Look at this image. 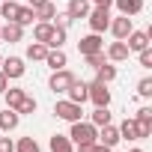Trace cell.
Segmentation results:
<instances>
[{"label":"cell","instance_id":"cell-1","mask_svg":"<svg viewBox=\"0 0 152 152\" xmlns=\"http://www.w3.org/2000/svg\"><path fill=\"white\" fill-rule=\"evenodd\" d=\"M96 137H99V128L93 122H84V119L72 122V131H69L72 143H96Z\"/></svg>","mask_w":152,"mask_h":152},{"label":"cell","instance_id":"cell-2","mask_svg":"<svg viewBox=\"0 0 152 152\" xmlns=\"http://www.w3.org/2000/svg\"><path fill=\"white\" fill-rule=\"evenodd\" d=\"M87 99L96 107H110V90H107V84H102V81L87 84Z\"/></svg>","mask_w":152,"mask_h":152},{"label":"cell","instance_id":"cell-3","mask_svg":"<svg viewBox=\"0 0 152 152\" xmlns=\"http://www.w3.org/2000/svg\"><path fill=\"white\" fill-rule=\"evenodd\" d=\"M54 116H57V119H66V122H78V119L84 116V110H81V104L63 99V102L54 104Z\"/></svg>","mask_w":152,"mask_h":152},{"label":"cell","instance_id":"cell-4","mask_svg":"<svg viewBox=\"0 0 152 152\" xmlns=\"http://www.w3.org/2000/svg\"><path fill=\"white\" fill-rule=\"evenodd\" d=\"M87 21H90V30L93 33H104L107 24H110V9L107 6H96V9H90Z\"/></svg>","mask_w":152,"mask_h":152},{"label":"cell","instance_id":"cell-5","mask_svg":"<svg viewBox=\"0 0 152 152\" xmlns=\"http://www.w3.org/2000/svg\"><path fill=\"white\" fill-rule=\"evenodd\" d=\"M72 81H75V75H72L69 69H57V72L51 75L48 87H51V93H66V90L72 87Z\"/></svg>","mask_w":152,"mask_h":152},{"label":"cell","instance_id":"cell-6","mask_svg":"<svg viewBox=\"0 0 152 152\" xmlns=\"http://www.w3.org/2000/svg\"><path fill=\"white\" fill-rule=\"evenodd\" d=\"M0 72L6 75V78H24V72H27V66H24V60L21 57H6L3 63H0Z\"/></svg>","mask_w":152,"mask_h":152},{"label":"cell","instance_id":"cell-7","mask_svg":"<svg viewBox=\"0 0 152 152\" xmlns=\"http://www.w3.org/2000/svg\"><path fill=\"white\" fill-rule=\"evenodd\" d=\"M107 30L113 33V39H125V36L134 30V24H131V18H128V15H119V18H110Z\"/></svg>","mask_w":152,"mask_h":152},{"label":"cell","instance_id":"cell-8","mask_svg":"<svg viewBox=\"0 0 152 152\" xmlns=\"http://www.w3.org/2000/svg\"><path fill=\"white\" fill-rule=\"evenodd\" d=\"M78 51L87 57V54H96V51H104V42H102V33H90L78 42Z\"/></svg>","mask_w":152,"mask_h":152},{"label":"cell","instance_id":"cell-9","mask_svg":"<svg viewBox=\"0 0 152 152\" xmlns=\"http://www.w3.org/2000/svg\"><path fill=\"white\" fill-rule=\"evenodd\" d=\"M0 39H3V42H21L24 39V27L18 24V21H6L3 27H0Z\"/></svg>","mask_w":152,"mask_h":152},{"label":"cell","instance_id":"cell-10","mask_svg":"<svg viewBox=\"0 0 152 152\" xmlns=\"http://www.w3.org/2000/svg\"><path fill=\"white\" fill-rule=\"evenodd\" d=\"M18 122H21V113L18 110H12V107H3L0 110V131H15L18 128Z\"/></svg>","mask_w":152,"mask_h":152},{"label":"cell","instance_id":"cell-11","mask_svg":"<svg viewBox=\"0 0 152 152\" xmlns=\"http://www.w3.org/2000/svg\"><path fill=\"white\" fill-rule=\"evenodd\" d=\"M66 15L72 21H81L90 15V0H69V6H66Z\"/></svg>","mask_w":152,"mask_h":152},{"label":"cell","instance_id":"cell-12","mask_svg":"<svg viewBox=\"0 0 152 152\" xmlns=\"http://www.w3.org/2000/svg\"><path fill=\"white\" fill-rule=\"evenodd\" d=\"M128 54H131V51H128L125 39H116V42L107 48V54H104V57H107L110 63H125V60H128Z\"/></svg>","mask_w":152,"mask_h":152},{"label":"cell","instance_id":"cell-13","mask_svg":"<svg viewBox=\"0 0 152 152\" xmlns=\"http://www.w3.org/2000/svg\"><path fill=\"white\" fill-rule=\"evenodd\" d=\"M96 143H104V146H116L119 143V128L113 125V122H107V125H102V131H99V137H96Z\"/></svg>","mask_w":152,"mask_h":152},{"label":"cell","instance_id":"cell-14","mask_svg":"<svg viewBox=\"0 0 152 152\" xmlns=\"http://www.w3.org/2000/svg\"><path fill=\"white\" fill-rule=\"evenodd\" d=\"M125 45H128V51H143V48H149V33L131 30V33L125 36Z\"/></svg>","mask_w":152,"mask_h":152},{"label":"cell","instance_id":"cell-15","mask_svg":"<svg viewBox=\"0 0 152 152\" xmlns=\"http://www.w3.org/2000/svg\"><path fill=\"white\" fill-rule=\"evenodd\" d=\"M45 63L57 72V69H66V63H69V57H66V51L63 48H48V54H45Z\"/></svg>","mask_w":152,"mask_h":152},{"label":"cell","instance_id":"cell-16","mask_svg":"<svg viewBox=\"0 0 152 152\" xmlns=\"http://www.w3.org/2000/svg\"><path fill=\"white\" fill-rule=\"evenodd\" d=\"M113 3H116L119 15H128V18H134V15L143 12V0H113Z\"/></svg>","mask_w":152,"mask_h":152},{"label":"cell","instance_id":"cell-17","mask_svg":"<svg viewBox=\"0 0 152 152\" xmlns=\"http://www.w3.org/2000/svg\"><path fill=\"white\" fill-rule=\"evenodd\" d=\"M66 96H69V102H75V104H84V102H87V84L75 78L72 87L66 90Z\"/></svg>","mask_w":152,"mask_h":152},{"label":"cell","instance_id":"cell-18","mask_svg":"<svg viewBox=\"0 0 152 152\" xmlns=\"http://www.w3.org/2000/svg\"><path fill=\"white\" fill-rule=\"evenodd\" d=\"M51 33H54V21H39V24L33 27V42L48 45V42H51Z\"/></svg>","mask_w":152,"mask_h":152},{"label":"cell","instance_id":"cell-19","mask_svg":"<svg viewBox=\"0 0 152 152\" xmlns=\"http://www.w3.org/2000/svg\"><path fill=\"white\" fill-rule=\"evenodd\" d=\"M48 146H51V152H75V143L69 140V134H54Z\"/></svg>","mask_w":152,"mask_h":152},{"label":"cell","instance_id":"cell-20","mask_svg":"<svg viewBox=\"0 0 152 152\" xmlns=\"http://www.w3.org/2000/svg\"><path fill=\"white\" fill-rule=\"evenodd\" d=\"M116 78V66H110V63H102L99 69H96V81H102V84H110Z\"/></svg>","mask_w":152,"mask_h":152},{"label":"cell","instance_id":"cell-21","mask_svg":"<svg viewBox=\"0 0 152 152\" xmlns=\"http://www.w3.org/2000/svg\"><path fill=\"white\" fill-rule=\"evenodd\" d=\"M3 96H6V107H12V110H18V104L24 102V96H27V90H9V87H6V93H3Z\"/></svg>","mask_w":152,"mask_h":152},{"label":"cell","instance_id":"cell-22","mask_svg":"<svg viewBox=\"0 0 152 152\" xmlns=\"http://www.w3.org/2000/svg\"><path fill=\"white\" fill-rule=\"evenodd\" d=\"M116 128H119V140H137V122L134 119H125Z\"/></svg>","mask_w":152,"mask_h":152},{"label":"cell","instance_id":"cell-23","mask_svg":"<svg viewBox=\"0 0 152 152\" xmlns=\"http://www.w3.org/2000/svg\"><path fill=\"white\" fill-rule=\"evenodd\" d=\"M18 3H15V0H3V3H0V18H6V21H15L18 18Z\"/></svg>","mask_w":152,"mask_h":152},{"label":"cell","instance_id":"cell-24","mask_svg":"<svg viewBox=\"0 0 152 152\" xmlns=\"http://www.w3.org/2000/svg\"><path fill=\"white\" fill-rule=\"evenodd\" d=\"M90 122H93L96 128H102V125H107V122H110V110H107V107H96V110L90 113Z\"/></svg>","mask_w":152,"mask_h":152},{"label":"cell","instance_id":"cell-25","mask_svg":"<svg viewBox=\"0 0 152 152\" xmlns=\"http://www.w3.org/2000/svg\"><path fill=\"white\" fill-rule=\"evenodd\" d=\"M45 54H48V45H42V42L27 45V60H45Z\"/></svg>","mask_w":152,"mask_h":152},{"label":"cell","instance_id":"cell-26","mask_svg":"<svg viewBox=\"0 0 152 152\" xmlns=\"http://www.w3.org/2000/svg\"><path fill=\"white\" fill-rule=\"evenodd\" d=\"M36 18H39V21H54V18H57V6L48 0L45 6H39V9H36Z\"/></svg>","mask_w":152,"mask_h":152},{"label":"cell","instance_id":"cell-27","mask_svg":"<svg viewBox=\"0 0 152 152\" xmlns=\"http://www.w3.org/2000/svg\"><path fill=\"white\" fill-rule=\"evenodd\" d=\"M15 152H42V149H39L36 137H21V140L15 143Z\"/></svg>","mask_w":152,"mask_h":152},{"label":"cell","instance_id":"cell-28","mask_svg":"<svg viewBox=\"0 0 152 152\" xmlns=\"http://www.w3.org/2000/svg\"><path fill=\"white\" fill-rule=\"evenodd\" d=\"M63 42H66V27H57V24H54V33H51L48 48H63Z\"/></svg>","mask_w":152,"mask_h":152},{"label":"cell","instance_id":"cell-29","mask_svg":"<svg viewBox=\"0 0 152 152\" xmlns=\"http://www.w3.org/2000/svg\"><path fill=\"white\" fill-rule=\"evenodd\" d=\"M33 18H36V12H33L30 6H21V9H18V18H15V21H18L21 27H27V24H33Z\"/></svg>","mask_w":152,"mask_h":152},{"label":"cell","instance_id":"cell-30","mask_svg":"<svg viewBox=\"0 0 152 152\" xmlns=\"http://www.w3.org/2000/svg\"><path fill=\"white\" fill-rule=\"evenodd\" d=\"M84 60H87V66H90V69H99L102 63H107V57H104V51H96V54H87Z\"/></svg>","mask_w":152,"mask_h":152},{"label":"cell","instance_id":"cell-31","mask_svg":"<svg viewBox=\"0 0 152 152\" xmlns=\"http://www.w3.org/2000/svg\"><path fill=\"white\" fill-rule=\"evenodd\" d=\"M18 113L24 116V113H36V99L33 96H24V102L18 104Z\"/></svg>","mask_w":152,"mask_h":152},{"label":"cell","instance_id":"cell-32","mask_svg":"<svg viewBox=\"0 0 152 152\" xmlns=\"http://www.w3.org/2000/svg\"><path fill=\"white\" fill-rule=\"evenodd\" d=\"M134 122H140V125H152V107H140V110L134 113Z\"/></svg>","mask_w":152,"mask_h":152},{"label":"cell","instance_id":"cell-33","mask_svg":"<svg viewBox=\"0 0 152 152\" xmlns=\"http://www.w3.org/2000/svg\"><path fill=\"white\" fill-rule=\"evenodd\" d=\"M137 96H143V99L152 96V78H143V81L137 84Z\"/></svg>","mask_w":152,"mask_h":152},{"label":"cell","instance_id":"cell-34","mask_svg":"<svg viewBox=\"0 0 152 152\" xmlns=\"http://www.w3.org/2000/svg\"><path fill=\"white\" fill-rule=\"evenodd\" d=\"M137 54H140V66H143V69H152V51L143 48V51H137Z\"/></svg>","mask_w":152,"mask_h":152},{"label":"cell","instance_id":"cell-35","mask_svg":"<svg viewBox=\"0 0 152 152\" xmlns=\"http://www.w3.org/2000/svg\"><path fill=\"white\" fill-rule=\"evenodd\" d=\"M0 152H15V143H12V137H0Z\"/></svg>","mask_w":152,"mask_h":152},{"label":"cell","instance_id":"cell-36","mask_svg":"<svg viewBox=\"0 0 152 152\" xmlns=\"http://www.w3.org/2000/svg\"><path fill=\"white\" fill-rule=\"evenodd\" d=\"M78 152H96V143H75Z\"/></svg>","mask_w":152,"mask_h":152},{"label":"cell","instance_id":"cell-37","mask_svg":"<svg viewBox=\"0 0 152 152\" xmlns=\"http://www.w3.org/2000/svg\"><path fill=\"white\" fill-rule=\"evenodd\" d=\"M6 87H9V78H6V75H3V72H0V96H3V93H6Z\"/></svg>","mask_w":152,"mask_h":152},{"label":"cell","instance_id":"cell-38","mask_svg":"<svg viewBox=\"0 0 152 152\" xmlns=\"http://www.w3.org/2000/svg\"><path fill=\"white\" fill-rule=\"evenodd\" d=\"M27 3H30V9H33V12H36V9H39V6H45V3H48V0H27Z\"/></svg>","mask_w":152,"mask_h":152},{"label":"cell","instance_id":"cell-39","mask_svg":"<svg viewBox=\"0 0 152 152\" xmlns=\"http://www.w3.org/2000/svg\"><path fill=\"white\" fill-rule=\"evenodd\" d=\"M96 152H113L110 146H104V143H96Z\"/></svg>","mask_w":152,"mask_h":152},{"label":"cell","instance_id":"cell-40","mask_svg":"<svg viewBox=\"0 0 152 152\" xmlns=\"http://www.w3.org/2000/svg\"><path fill=\"white\" fill-rule=\"evenodd\" d=\"M93 3H96V6H107V9H110V3H113V0H93Z\"/></svg>","mask_w":152,"mask_h":152},{"label":"cell","instance_id":"cell-41","mask_svg":"<svg viewBox=\"0 0 152 152\" xmlns=\"http://www.w3.org/2000/svg\"><path fill=\"white\" fill-rule=\"evenodd\" d=\"M128 152H143V149H137V146H134V149H128Z\"/></svg>","mask_w":152,"mask_h":152},{"label":"cell","instance_id":"cell-42","mask_svg":"<svg viewBox=\"0 0 152 152\" xmlns=\"http://www.w3.org/2000/svg\"><path fill=\"white\" fill-rule=\"evenodd\" d=\"M0 63H3V57H0Z\"/></svg>","mask_w":152,"mask_h":152},{"label":"cell","instance_id":"cell-43","mask_svg":"<svg viewBox=\"0 0 152 152\" xmlns=\"http://www.w3.org/2000/svg\"><path fill=\"white\" fill-rule=\"evenodd\" d=\"M0 3H3V0H0Z\"/></svg>","mask_w":152,"mask_h":152},{"label":"cell","instance_id":"cell-44","mask_svg":"<svg viewBox=\"0 0 152 152\" xmlns=\"http://www.w3.org/2000/svg\"><path fill=\"white\" fill-rule=\"evenodd\" d=\"M0 27H3V24H0Z\"/></svg>","mask_w":152,"mask_h":152}]
</instances>
